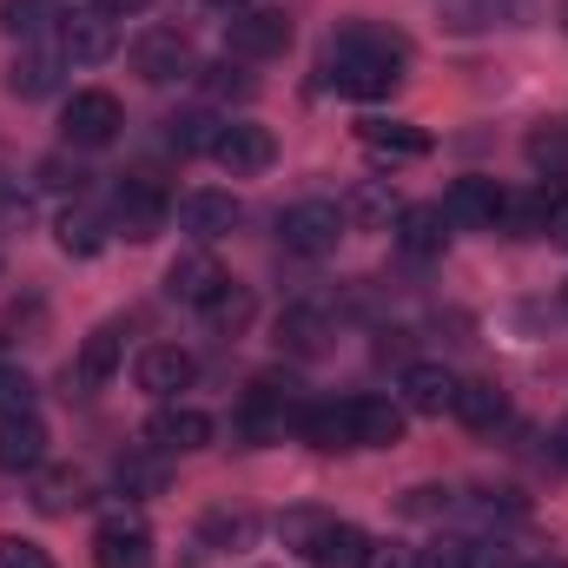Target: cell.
Listing matches in <instances>:
<instances>
[{
	"mask_svg": "<svg viewBox=\"0 0 568 568\" xmlns=\"http://www.w3.org/2000/svg\"><path fill=\"white\" fill-rule=\"evenodd\" d=\"M60 67H67L60 53H20V60L7 67V93H13V100H47V93L60 87Z\"/></svg>",
	"mask_w": 568,
	"mask_h": 568,
	"instance_id": "21",
	"label": "cell"
},
{
	"mask_svg": "<svg viewBox=\"0 0 568 568\" xmlns=\"http://www.w3.org/2000/svg\"><path fill=\"white\" fill-rule=\"evenodd\" d=\"M120 351H126V331H120V324H100V331L80 344L73 371H67V377H73V390H80V397H87V390H106V384H113V371H120Z\"/></svg>",
	"mask_w": 568,
	"mask_h": 568,
	"instance_id": "14",
	"label": "cell"
},
{
	"mask_svg": "<svg viewBox=\"0 0 568 568\" xmlns=\"http://www.w3.org/2000/svg\"><path fill=\"white\" fill-rule=\"evenodd\" d=\"M120 126H126V113H120V100L113 93H100V87H80L67 106H60V133L67 145H113L120 140Z\"/></svg>",
	"mask_w": 568,
	"mask_h": 568,
	"instance_id": "5",
	"label": "cell"
},
{
	"mask_svg": "<svg viewBox=\"0 0 568 568\" xmlns=\"http://www.w3.org/2000/svg\"><path fill=\"white\" fill-rule=\"evenodd\" d=\"M192 377H199V364H192V351H179V344H152L140 357V390L145 397H179V390H192Z\"/></svg>",
	"mask_w": 568,
	"mask_h": 568,
	"instance_id": "17",
	"label": "cell"
},
{
	"mask_svg": "<svg viewBox=\"0 0 568 568\" xmlns=\"http://www.w3.org/2000/svg\"><path fill=\"white\" fill-rule=\"evenodd\" d=\"M205 317H212V324H245V317H252V297L225 284V291H219V297L205 304Z\"/></svg>",
	"mask_w": 568,
	"mask_h": 568,
	"instance_id": "33",
	"label": "cell"
},
{
	"mask_svg": "<svg viewBox=\"0 0 568 568\" xmlns=\"http://www.w3.org/2000/svg\"><path fill=\"white\" fill-rule=\"evenodd\" d=\"M100 245H106V219H100L93 205H67V212H60V252L93 258Z\"/></svg>",
	"mask_w": 568,
	"mask_h": 568,
	"instance_id": "23",
	"label": "cell"
},
{
	"mask_svg": "<svg viewBox=\"0 0 568 568\" xmlns=\"http://www.w3.org/2000/svg\"><path fill=\"white\" fill-rule=\"evenodd\" d=\"M297 429L317 449H390L404 436V404H390V397H344V404L304 410Z\"/></svg>",
	"mask_w": 568,
	"mask_h": 568,
	"instance_id": "2",
	"label": "cell"
},
{
	"mask_svg": "<svg viewBox=\"0 0 568 568\" xmlns=\"http://www.w3.org/2000/svg\"><path fill=\"white\" fill-rule=\"evenodd\" d=\"M225 272H219V258H205V252H185V258H172L165 265V297L172 304H192V311H205L219 291H225Z\"/></svg>",
	"mask_w": 568,
	"mask_h": 568,
	"instance_id": "12",
	"label": "cell"
},
{
	"mask_svg": "<svg viewBox=\"0 0 568 568\" xmlns=\"http://www.w3.org/2000/svg\"><path fill=\"white\" fill-rule=\"evenodd\" d=\"M205 7H219V13H245L252 0H205Z\"/></svg>",
	"mask_w": 568,
	"mask_h": 568,
	"instance_id": "39",
	"label": "cell"
},
{
	"mask_svg": "<svg viewBox=\"0 0 568 568\" xmlns=\"http://www.w3.org/2000/svg\"><path fill=\"white\" fill-rule=\"evenodd\" d=\"M120 483L126 489H159V463H120Z\"/></svg>",
	"mask_w": 568,
	"mask_h": 568,
	"instance_id": "36",
	"label": "cell"
},
{
	"mask_svg": "<svg viewBox=\"0 0 568 568\" xmlns=\"http://www.w3.org/2000/svg\"><path fill=\"white\" fill-rule=\"evenodd\" d=\"M351 212H364V219H390V212H404V205H397L384 185H357V192H351Z\"/></svg>",
	"mask_w": 568,
	"mask_h": 568,
	"instance_id": "34",
	"label": "cell"
},
{
	"mask_svg": "<svg viewBox=\"0 0 568 568\" xmlns=\"http://www.w3.org/2000/svg\"><path fill=\"white\" fill-rule=\"evenodd\" d=\"M165 140H172V152H212V140H219V120H212V113H179Z\"/></svg>",
	"mask_w": 568,
	"mask_h": 568,
	"instance_id": "30",
	"label": "cell"
},
{
	"mask_svg": "<svg viewBox=\"0 0 568 568\" xmlns=\"http://www.w3.org/2000/svg\"><path fill=\"white\" fill-rule=\"evenodd\" d=\"M424 568H509V562H503V549H489V542H463V536H449V542L424 549Z\"/></svg>",
	"mask_w": 568,
	"mask_h": 568,
	"instance_id": "27",
	"label": "cell"
},
{
	"mask_svg": "<svg viewBox=\"0 0 568 568\" xmlns=\"http://www.w3.org/2000/svg\"><path fill=\"white\" fill-rule=\"evenodd\" d=\"M133 67H140L152 87H172V80L199 73V67H192V47H185V33H179V27H152V33H140Z\"/></svg>",
	"mask_w": 568,
	"mask_h": 568,
	"instance_id": "9",
	"label": "cell"
},
{
	"mask_svg": "<svg viewBox=\"0 0 568 568\" xmlns=\"http://www.w3.org/2000/svg\"><path fill=\"white\" fill-rule=\"evenodd\" d=\"M529 159L536 165H568V133H536L529 140Z\"/></svg>",
	"mask_w": 568,
	"mask_h": 568,
	"instance_id": "35",
	"label": "cell"
},
{
	"mask_svg": "<svg viewBox=\"0 0 568 568\" xmlns=\"http://www.w3.org/2000/svg\"><path fill=\"white\" fill-rule=\"evenodd\" d=\"M145 443H152L159 456H192V449H205V443H212V417H205V410H192V404H165V410H152Z\"/></svg>",
	"mask_w": 568,
	"mask_h": 568,
	"instance_id": "8",
	"label": "cell"
},
{
	"mask_svg": "<svg viewBox=\"0 0 568 568\" xmlns=\"http://www.w3.org/2000/svg\"><path fill=\"white\" fill-rule=\"evenodd\" d=\"M225 47H232V60H278L291 47V20L278 7H245L225 20Z\"/></svg>",
	"mask_w": 568,
	"mask_h": 568,
	"instance_id": "7",
	"label": "cell"
},
{
	"mask_svg": "<svg viewBox=\"0 0 568 568\" xmlns=\"http://www.w3.org/2000/svg\"><path fill=\"white\" fill-rule=\"evenodd\" d=\"M562 33H568V0H562Z\"/></svg>",
	"mask_w": 568,
	"mask_h": 568,
	"instance_id": "41",
	"label": "cell"
},
{
	"mask_svg": "<svg viewBox=\"0 0 568 568\" xmlns=\"http://www.w3.org/2000/svg\"><path fill=\"white\" fill-rule=\"evenodd\" d=\"M357 140L371 145V152H390V159H424L429 152V133L424 126H404V120H364Z\"/></svg>",
	"mask_w": 568,
	"mask_h": 568,
	"instance_id": "22",
	"label": "cell"
},
{
	"mask_svg": "<svg viewBox=\"0 0 568 568\" xmlns=\"http://www.w3.org/2000/svg\"><path fill=\"white\" fill-rule=\"evenodd\" d=\"M212 159H219L232 179H252V172H265V165L278 159V145H272V133H265V126H245V120H232V126H219Z\"/></svg>",
	"mask_w": 568,
	"mask_h": 568,
	"instance_id": "10",
	"label": "cell"
},
{
	"mask_svg": "<svg viewBox=\"0 0 568 568\" xmlns=\"http://www.w3.org/2000/svg\"><path fill=\"white\" fill-rule=\"evenodd\" d=\"M33 377L27 371H13V364H0V417H33Z\"/></svg>",
	"mask_w": 568,
	"mask_h": 568,
	"instance_id": "31",
	"label": "cell"
},
{
	"mask_svg": "<svg viewBox=\"0 0 568 568\" xmlns=\"http://www.w3.org/2000/svg\"><path fill=\"white\" fill-rule=\"evenodd\" d=\"M0 27H7L13 40H40V33L60 27V7H53V0H0Z\"/></svg>",
	"mask_w": 568,
	"mask_h": 568,
	"instance_id": "26",
	"label": "cell"
},
{
	"mask_svg": "<svg viewBox=\"0 0 568 568\" xmlns=\"http://www.w3.org/2000/svg\"><path fill=\"white\" fill-rule=\"evenodd\" d=\"M443 219L449 225H496V219H509V199L496 179H456L443 192Z\"/></svg>",
	"mask_w": 568,
	"mask_h": 568,
	"instance_id": "13",
	"label": "cell"
},
{
	"mask_svg": "<svg viewBox=\"0 0 568 568\" xmlns=\"http://www.w3.org/2000/svg\"><path fill=\"white\" fill-rule=\"evenodd\" d=\"M397 245H404L410 258H436V252L449 245L443 205H404V212H397Z\"/></svg>",
	"mask_w": 568,
	"mask_h": 568,
	"instance_id": "20",
	"label": "cell"
},
{
	"mask_svg": "<svg viewBox=\"0 0 568 568\" xmlns=\"http://www.w3.org/2000/svg\"><path fill=\"white\" fill-rule=\"evenodd\" d=\"M337 239H344V212L324 199H304L278 219V245L297 258H324V252H337Z\"/></svg>",
	"mask_w": 568,
	"mask_h": 568,
	"instance_id": "6",
	"label": "cell"
},
{
	"mask_svg": "<svg viewBox=\"0 0 568 568\" xmlns=\"http://www.w3.org/2000/svg\"><path fill=\"white\" fill-rule=\"evenodd\" d=\"M0 469L7 476L47 469V424L40 417H0Z\"/></svg>",
	"mask_w": 568,
	"mask_h": 568,
	"instance_id": "18",
	"label": "cell"
},
{
	"mask_svg": "<svg viewBox=\"0 0 568 568\" xmlns=\"http://www.w3.org/2000/svg\"><path fill=\"white\" fill-rule=\"evenodd\" d=\"M53 47H60V60H73V67H100V60H113V47H120V20H113L106 7H73V13H60Z\"/></svg>",
	"mask_w": 568,
	"mask_h": 568,
	"instance_id": "4",
	"label": "cell"
},
{
	"mask_svg": "<svg viewBox=\"0 0 568 568\" xmlns=\"http://www.w3.org/2000/svg\"><path fill=\"white\" fill-rule=\"evenodd\" d=\"M284 536L311 568H371V549H377L357 523H337V516H291Z\"/></svg>",
	"mask_w": 568,
	"mask_h": 568,
	"instance_id": "3",
	"label": "cell"
},
{
	"mask_svg": "<svg viewBox=\"0 0 568 568\" xmlns=\"http://www.w3.org/2000/svg\"><path fill=\"white\" fill-rule=\"evenodd\" d=\"M93 568H152V536H145V523H133V516L100 523V536H93Z\"/></svg>",
	"mask_w": 568,
	"mask_h": 568,
	"instance_id": "15",
	"label": "cell"
},
{
	"mask_svg": "<svg viewBox=\"0 0 568 568\" xmlns=\"http://www.w3.org/2000/svg\"><path fill=\"white\" fill-rule=\"evenodd\" d=\"M404 80V40L377 27H344L324 53V87L344 100H384Z\"/></svg>",
	"mask_w": 568,
	"mask_h": 568,
	"instance_id": "1",
	"label": "cell"
},
{
	"mask_svg": "<svg viewBox=\"0 0 568 568\" xmlns=\"http://www.w3.org/2000/svg\"><path fill=\"white\" fill-rule=\"evenodd\" d=\"M529 568H568V562H529Z\"/></svg>",
	"mask_w": 568,
	"mask_h": 568,
	"instance_id": "40",
	"label": "cell"
},
{
	"mask_svg": "<svg viewBox=\"0 0 568 568\" xmlns=\"http://www.w3.org/2000/svg\"><path fill=\"white\" fill-rule=\"evenodd\" d=\"M456 417L469 429H496L509 417V397H503L496 384H456Z\"/></svg>",
	"mask_w": 568,
	"mask_h": 568,
	"instance_id": "24",
	"label": "cell"
},
{
	"mask_svg": "<svg viewBox=\"0 0 568 568\" xmlns=\"http://www.w3.org/2000/svg\"><path fill=\"white\" fill-rule=\"evenodd\" d=\"M165 212H172V205H165V192H159V185H145V179H126V185L113 192V225H120L133 245H145V239L165 225Z\"/></svg>",
	"mask_w": 568,
	"mask_h": 568,
	"instance_id": "11",
	"label": "cell"
},
{
	"mask_svg": "<svg viewBox=\"0 0 568 568\" xmlns=\"http://www.w3.org/2000/svg\"><path fill=\"white\" fill-rule=\"evenodd\" d=\"M456 384H463V377H449L443 364H410V371L397 377V397H404V410H417V417H443V410H456Z\"/></svg>",
	"mask_w": 568,
	"mask_h": 568,
	"instance_id": "16",
	"label": "cell"
},
{
	"mask_svg": "<svg viewBox=\"0 0 568 568\" xmlns=\"http://www.w3.org/2000/svg\"><path fill=\"white\" fill-rule=\"evenodd\" d=\"M529 225L568 245V185H542V192L529 199Z\"/></svg>",
	"mask_w": 568,
	"mask_h": 568,
	"instance_id": "28",
	"label": "cell"
},
{
	"mask_svg": "<svg viewBox=\"0 0 568 568\" xmlns=\"http://www.w3.org/2000/svg\"><path fill=\"white\" fill-rule=\"evenodd\" d=\"M40 483H33V503L47 509V516H67V509H80L87 503V483H80V469H33Z\"/></svg>",
	"mask_w": 568,
	"mask_h": 568,
	"instance_id": "25",
	"label": "cell"
},
{
	"mask_svg": "<svg viewBox=\"0 0 568 568\" xmlns=\"http://www.w3.org/2000/svg\"><path fill=\"white\" fill-rule=\"evenodd\" d=\"M0 568H53V556L27 536H0Z\"/></svg>",
	"mask_w": 568,
	"mask_h": 568,
	"instance_id": "32",
	"label": "cell"
},
{
	"mask_svg": "<svg viewBox=\"0 0 568 568\" xmlns=\"http://www.w3.org/2000/svg\"><path fill=\"white\" fill-rule=\"evenodd\" d=\"M199 73H205V93H212V100H252V93H258V80H252L245 67H232V60L199 67Z\"/></svg>",
	"mask_w": 568,
	"mask_h": 568,
	"instance_id": "29",
	"label": "cell"
},
{
	"mask_svg": "<svg viewBox=\"0 0 568 568\" xmlns=\"http://www.w3.org/2000/svg\"><path fill=\"white\" fill-rule=\"evenodd\" d=\"M371 568H424L417 549H371Z\"/></svg>",
	"mask_w": 568,
	"mask_h": 568,
	"instance_id": "37",
	"label": "cell"
},
{
	"mask_svg": "<svg viewBox=\"0 0 568 568\" xmlns=\"http://www.w3.org/2000/svg\"><path fill=\"white\" fill-rule=\"evenodd\" d=\"M93 7H106V13H113V20H126V13H140L145 0H93Z\"/></svg>",
	"mask_w": 568,
	"mask_h": 568,
	"instance_id": "38",
	"label": "cell"
},
{
	"mask_svg": "<svg viewBox=\"0 0 568 568\" xmlns=\"http://www.w3.org/2000/svg\"><path fill=\"white\" fill-rule=\"evenodd\" d=\"M179 225H185L192 239H225V232L239 225V199H232V192H185V199H179Z\"/></svg>",
	"mask_w": 568,
	"mask_h": 568,
	"instance_id": "19",
	"label": "cell"
}]
</instances>
